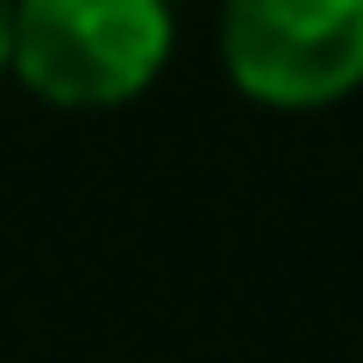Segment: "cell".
<instances>
[{
    "instance_id": "3",
    "label": "cell",
    "mask_w": 363,
    "mask_h": 363,
    "mask_svg": "<svg viewBox=\"0 0 363 363\" xmlns=\"http://www.w3.org/2000/svg\"><path fill=\"white\" fill-rule=\"evenodd\" d=\"M8 50H15V0H0V72H8Z\"/></svg>"
},
{
    "instance_id": "2",
    "label": "cell",
    "mask_w": 363,
    "mask_h": 363,
    "mask_svg": "<svg viewBox=\"0 0 363 363\" xmlns=\"http://www.w3.org/2000/svg\"><path fill=\"white\" fill-rule=\"evenodd\" d=\"M221 65L257 107H335L363 86V0H228Z\"/></svg>"
},
{
    "instance_id": "1",
    "label": "cell",
    "mask_w": 363,
    "mask_h": 363,
    "mask_svg": "<svg viewBox=\"0 0 363 363\" xmlns=\"http://www.w3.org/2000/svg\"><path fill=\"white\" fill-rule=\"evenodd\" d=\"M171 65V0H15L8 72L50 107H121Z\"/></svg>"
}]
</instances>
